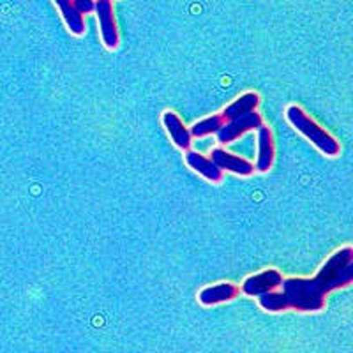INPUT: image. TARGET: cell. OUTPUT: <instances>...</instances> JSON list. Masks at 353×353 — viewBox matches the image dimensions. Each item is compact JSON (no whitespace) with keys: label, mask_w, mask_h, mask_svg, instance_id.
Here are the masks:
<instances>
[{"label":"cell","mask_w":353,"mask_h":353,"mask_svg":"<svg viewBox=\"0 0 353 353\" xmlns=\"http://www.w3.org/2000/svg\"><path fill=\"white\" fill-rule=\"evenodd\" d=\"M353 281V248L345 245L332 254L313 277L283 279L281 288L290 309L301 313H318L325 307V297Z\"/></svg>","instance_id":"6da1fadb"},{"label":"cell","mask_w":353,"mask_h":353,"mask_svg":"<svg viewBox=\"0 0 353 353\" xmlns=\"http://www.w3.org/2000/svg\"><path fill=\"white\" fill-rule=\"evenodd\" d=\"M285 117L286 121L297 129L302 137L307 138L321 154H325L327 157H336L341 154V145H339V141H337L327 129L321 128V125L314 121L313 117H309L301 106L290 105L288 108H286Z\"/></svg>","instance_id":"7a4b0ae2"},{"label":"cell","mask_w":353,"mask_h":353,"mask_svg":"<svg viewBox=\"0 0 353 353\" xmlns=\"http://www.w3.org/2000/svg\"><path fill=\"white\" fill-rule=\"evenodd\" d=\"M260 125H263V119H261V115L256 110H253V112L244 113L241 117H235L232 121H226L223 128L216 132L217 141L223 145L233 143L235 140L244 137L245 132L258 131Z\"/></svg>","instance_id":"3957f363"},{"label":"cell","mask_w":353,"mask_h":353,"mask_svg":"<svg viewBox=\"0 0 353 353\" xmlns=\"http://www.w3.org/2000/svg\"><path fill=\"white\" fill-rule=\"evenodd\" d=\"M94 12H96L97 17V23H99L103 44L108 50H117L119 44H121V34H119V27H117L113 0H96Z\"/></svg>","instance_id":"277c9868"},{"label":"cell","mask_w":353,"mask_h":353,"mask_svg":"<svg viewBox=\"0 0 353 353\" xmlns=\"http://www.w3.org/2000/svg\"><path fill=\"white\" fill-rule=\"evenodd\" d=\"M283 274L276 269H267L263 272L253 274L249 276L244 283H242V292L249 297H258L261 293L272 292V290L281 288L283 283Z\"/></svg>","instance_id":"5b68a950"},{"label":"cell","mask_w":353,"mask_h":353,"mask_svg":"<svg viewBox=\"0 0 353 353\" xmlns=\"http://www.w3.org/2000/svg\"><path fill=\"white\" fill-rule=\"evenodd\" d=\"M210 159L219 166L223 172H230L233 175H239V176H249L254 173V165L251 161L244 159L241 156H235V154L228 152V150L221 149H212V154H210Z\"/></svg>","instance_id":"8992f818"},{"label":"cell","mask_w":353,"mask_h":353,"mask_svg":"<svg viewBox=\"0 0 353 353\" xmlns=\"http://www.w3.org/2000/svg\"><path fill=\"white\" fill-rule=\"evenodd\" d=\"M241 293V288L233 283H219V285L207 286V288L201 290L198 293V302L201 305H217L223 304V302H230L233 299H237V295Z\"/></svg>","instance_id":"52a82bcc"},{"label":"cell","mask_w":353,"mask_h":353,"mask_svg":"<svg viewBox=\"0 0 353 353\" xmlns=\"http://www.w3.org/2000/svg\"><path fill=\"white\" fill-rule=\"evenodd\" d=\"M276 159V143H274V134L270 128L267 125H260L258 129V159H256V170L265 173L269 172Z\"/></svg>","instance_id":"ba28073f"},{"label":"cell","mask_w":353,"mask_h":353,"mask_svg":"<svg viewBox=\"0 0 353 353\" xmlns=\"http://www.w3.org/2000/svg\"><path fill=\"white\" fill-rule=\"evenodd\" d=\"M185 163L191 170L201 175L203 179H207L209 182L216 184V182L223 181V170L214 163L210 157L203 156V154L193 152V150H185Z\"/></svg>","instance_id":"9c48e42d"},{"label":"cell","mask_w":353,"mask_h":353,"mask_svg":"<svg viewBox=\"0 0 353 353\" xmlns=\"http://www.w3.org/2000/svg\"><path fill=\"white\" fill-rule=\"evenodd\" d=\"M163 125H165L170 138H172V141L179 149L189 150V147L193 143V137H191L189 129L184 125V122L181 121V117L176 115L175 112H165L163 113Z\"/></svg>","instance_id":"30bf717a"},{"label":"cell","mask_w":353,"mask_h":353,"mask_svg":"<svg viewBox=\"0 0 353 353\" xmlns=\"http://www.w3.org/2000/svg\"><path fill=\"white\" fill-rule=\"evenodd\" d=\"M53 4L57 6L59 12H61L62 20H64L65 27L72 36H83L85 34V17L77 9L72 0H53Z\"/></svg>","instance_id":"8fae6325"},{"label":"cell","mask_w":353,"mask_h":353,"mask_svg":"<svg viewBox=\"0 0 353 353\" xmlns=\"http://www.w3.org/2000/svg\"><path fill=\"white\" fill-rule=\"evenodd\" d=\"M258 106H260V96H258L256 92H245L233 101V103H230V105L223 110L221 115H223L225 121H232L235 117H241L244 115V113L253 112Z\"/></svg>","instance_id":"7c38bea8"},{"label":"cell","mask_w":353,"mask_h":353,"mask_svg":"<svg viewBox=\"0 0 353 353\" xmlns=\"http://www.w3.org/2000/svg\"><path fill=\"white\" fill-rule=\"evenodd\" d=\"M258 304H260L261 309L269 311V313H281V311L290 309L285 293L276 292V290L258 295Z\"/></svg>","instance_id":"4fadbf2b"},{"label":"cell","mask_w":353,"mask_h":353,"mask_svg":"<svg viewBox=\"0 0 353 353\" xmlns=\"http://www.w3.org/2000/svg\"><path fill=\"white\" fill-rule=\"evenodd\" d=\"M225 122L226 121L223 119V115H221V113H217V115L207 117V119H203V121L196 122L193 128L189 129V132H191V137L193 138L210 137V134H216V132L223 128V124H225Z\"/></svg>","instance_id":"5bb4252c"},{"label":"cell","mask_w":353,"mask_h":353,"mask_svg":"<svg viewBox=\"0 0 353 353\" xmlns=\"http://www.w3.org/2000/svg\"><path fill=\"white\" fill-rule=\"evenodd\" d=\"M74 2V6H77L78 11L81 12V14H90V12H94V4H96V0H72Z\"/></svg>","instance_id":"9a60e30c"}]
</instances>
